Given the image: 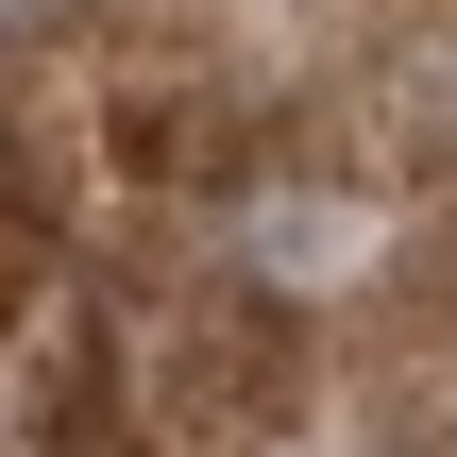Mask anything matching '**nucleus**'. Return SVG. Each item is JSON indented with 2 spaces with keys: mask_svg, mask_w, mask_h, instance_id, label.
Segmentation results:
<instances>
[{
  "mask_svg": "<svg viewBox=\"0 0 457 457\" xmlns=\"http://www.w3.org/2000/svg\"><path fill=\"white\" fill-rule=\"evenodd\" d=\"M153 390H170V424H204V441H271V424H288V390H305V339H288V305L220 288V305L153 356Z\"/></svg>",
  "mask_w": 457,
  "mask_h": 457,
  "instance_id": "nucleus-1",
  "label": "nucleus"
},
{
  "mask_svg": "<svg viewBox=\"0 0 457 457\" xmlns=\"http://www.w3.org/2000/svg\"><path fill=\"white\" fill-rule=\"evenodd\" d=\"M0 322H17V237H0Z\"/></svg>",
  "mask_w": 457,
  "mask_h": 457,
  "instance_id": "nucleus-2",
  "label": "nucleus"
}]
</instances>
